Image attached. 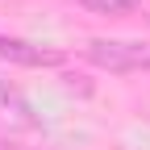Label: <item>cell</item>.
Wrapping results in <instances>:
<instances>
[{"mask_svg":"<svg viewBox=\"0 0 150 150\" xmlns=\"http://www.w3.org/2000/svg\"><path fill=\"white\" fill-rule=\"evenodd\" d=\"M88 63L100 71H112V75L150 71V42L146 38H92Z\"/></svg>","mask_w":150,"mask_h":150,"instance_id":"cell-1","label":"cell"},{"mask_svg":"<svg viewBox=\"0 0 150 150\" xmlns=\"http://www.w3.org/2000/svg\"><path fill=\"white\" fill-rule=\"evenodd\" d=\"M0 59H13V63H25V67H59L63 63V50L33 46V42H21V38H4L0 33Z\"/></svg>","mask_w":150,"mask_h":150,"instance_id":"cell-2","label":"cell"},{"mask_svg":"<svg viewBox=\"0 0 150 150\" xmlns=\"http://www.w3.org/2000/svg\"><path fill=\"white\" fill-rule=\"evenodd\" d=\"M79 4H83L88 13H104V17H112V13H129V8H138L142 0H79Z\"/></svg>","mask_w":150,"mask_h":150,"instance_id":"cell-3","label":"cell"}]
</instances>
